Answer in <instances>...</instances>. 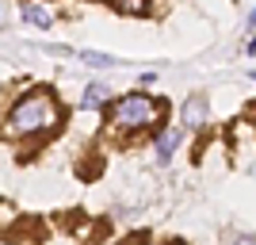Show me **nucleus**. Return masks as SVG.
<instances>
[{
	"instance_id": "nucleus-5",
	"label": "nucleus",
	"mask_w": 256,
	"mask_h": 245,
	"mask_svg": "<svg viewBox=\"0 0 256 245\" xmlns=\"http://www.w3.org/2000/svg\"><path fill=\"white\" fill-rule=\"evenodd\" d=\"M206 123H210V104H206L203 92H192L180 107V127L184 130H206Z\"/></svg>"
},
{
	"instance_id": "nucleus-1",
	"label": "nucleus",
	"mask_w": 256,
	"mask_h": 245,
	"mask_svg": "<svg viewBox=\"0 0 256 245\" xmlns=\"http://www.w3.org/2000/svg\"><path fill=\"white\" fill-rule=\"evenodd\" d=\"M69 123L58 88L50 85H27L8 100V107L0 111V142L23 149H38L50 138H58Z\"/></svg>"
},
{
	"instance_id": "nucleus-18",
	"label": "nucleus",
	"mask_w": 256,
	"mask_h": 245,
	"mask_svg": "<svg viewBox=\"0 0 256 245\" xmlns=\"http://www.w3.org/2000/svg\"><path fill=\"white\" fill-rule=\"evenodd\" d=\"M172 245H180V241H172Z\"/></svg>"
},
{
	"instance_id": "nucleus-9",
	"label": "nucleus",
	"mask_w": 256,
	"mask_h": 245,
	"mask_svg": "<svg viewBox=\"0 0 256 245\" xmlns=\"http://www.w3.org/2000/svg\"><path fill=\"white\" fill-rule=\"evenodd\" d=\"M76 62H84L88 69H115L118 58L115 54H104V50H76Z\"/></svg>"
},
{
	"instance_id": "nucleus-6",
	"label": "nucleus",
	"mask_w": 256,
	"mask_h": 245,
	"mask_svg": "<svg viewBox=\"0 0 256 245\" xmlns=\"http://www.w3.org/2000/svg\"><path fill=\"white\" fill-rule=\"evenodd\" d=\"M111 100H115V92H111L104 81H88L84 92H80V107H84V111H100V115L107 111V104H111Z\"/></svg>"
},
{
	"instance_id": "nucleus-14",
	"label": "nucleus",
	"mask_w": 256,
	"mask_h": 245,
	"mask_svg": "<svg viewBox=\"0 0 256 245\" xmlns=\"http://www.w3.org/2000/svg\"><path fill=\"white\" fill-rule=\"evenodd\" d=\"M248 58H256V35L248 39Z\"/></svg>"
},
{
	"instance_id": "nucleus-3",
	"label": "nucleus",
	"mask_w": 256,
	"mask_h": 245,
	"mask_svg": "<svg viewBox=\"0 0 256 245\" xmlns=\"http://www.w3.org/2000/svg\"><path fill=\"white\" fill-rule=\"evenodd\" d=\"M34 245H96V237H92V222H46Z\"/></svg>"
},
{
	"instance_id": "nucleus-13",
	"label": "nucleus",
	"mask_w": 256,
	"mask_h": 245,
	"mask_svg": "<svg viewBox=\"0 0 256 245\" xmlns=\"http://www.w3.org/2000/svg\"><path fill=\"white\" fill-rule=\"evenodd\" d=\"M245 31H256V8L248 12V16H245Z\"/></svg>"
},
{
	"instance_id": "nucleus-17",
	"label": "nucleus",
	"mask_w": 256,
	"mask_h": 245,
	"mask_svg": "<svg viewBox=\"0 0 256 245\" xmlns=\"http://www.w3.org/2000/svg\"><path fill=\"white\" fill-rule=\"evenodd\" d=\"M252 127H256V119H252Z\"/></svg>"
},
{
	"instance_id": "nucleus-15",
	"label": "nucleus",
	"mask_w": 256,
	"mask_h": 245,
	"mask_svg": "<svg viewBox=\"0 0 256 245\" xmlns=\"http://www.w3.org/2000/svg\"><path fill=\"white\" fill-rule=\"evenodd\" d=\"M96 245H130V241H96Z\"/></svg>"
},
{
	"instance_id": "nucleus-7",
	"label": "nucleus",
	"mask_w": 256,
	"mask_h": 245,
	"mask_svg": "<svg viewBox=\"0 0 256 245\" xmlns=\"http://www.w3.org/2000/svg\"><path fill=\"white\" fill-rule=\"evenodd\" d=\"M20 20L31 23V27H38V31H50L54 27V12L46 8V4H38V0H20Z\"/></svg>"
},
{
	"instance_id": "nucleus-8",
	"label": "nucleus",
	"mask_w": 256,
	"mask_h": 245,
	"mask_svg": "<svg viewBox=\"0 0 256 245\" xmlns=\"http://www.w3.org/2000/svg\"><path fill=\"white\" fill-rule=\"evenodd\" d=\"M118 16H130V20H146L153 16V0H107Z\"/></svg>"
},
{
	"instance_id": "nucleus-10",
	"label": "nucleus",
	"mask_w": 256,
	"mask_h": 245,
	"mask_svg": "<svg viewBox=\"0 0 256 245\" xmlns=\"http://www.w3.org/2000/svg\"><path fill=\"white\" fill-rule=\"evenodd\" d=\"M153 81H157V73H153V69H146V73H138V88H150Z\"/></svg>"
},
{
	"instance_id": "nucleus-4",
	"label": "nucleus",
	"mask_w": 256,
	"mask_h": 245,
	"mask_svg": "<svg viewBox=\"0 0 256 245\" xmlns=\"http://www.w3.org/2000/svg\"><path fill=\"white\" fill-rule=\"evenodd\" d=\"M184 138H188V130H184L180 123H164V127L153 130L150 142H153V157H157V165H168V161L180 153Z\"/></svg>"
},
{
	"instance_id": "nucleus-12",
	"label": "nucleus",
	"mask_w": 256,
	"mask_h": 245,
	"mask_svg": "<svg viewBox=\"0 0 256 245\" xmlns=\"http://www.w3.org/2000/svg\"><path fill=\"white\" fill-rule=\"evenodd\" d=\"M234 245H256V234H241V237H234Z\"/></svg>"
},
{
	"instance_id": "nucleus-11",
	"label": "nucleus",
	"mask_w": 256,
	"mask_h": 245,
	"mask_svg": "<svg viewBox=\"0 0 256 245\" xmlns=\"http://www.w3.org/2000/svg\"><path fill=\"white\" fill-rule=\"evenodd\" d=\"M0 245H34V241H23V237H12V234L0 230Z\"/></svg>"
},
{
	"instance_id": "nucleus-2",
	"label": "nucleus",
	"mask_w": 256,
	"mask_h": 245,
	"mask_svg": "<svg viewBox=\"0 0 256 245\" xmlns=\"http://www.w3.org/2000/svg\"><path fill=\"white\" fill-rule=\"evenodd\" d=\"M164 123H168V100L153 96V92L115 96L104 111V130L118 142H130V138H138V134H153Z\"/></svg>"
},
{
	"instance_id": "nucleus-16",
	"label": "nucleus",
	"mask_w": 256,
	"mask_h": 245,
	"mask_svg": "<svg viewBox=\"0 0 256 245\" xmlns=\"http://www.w3.org/2000/svg\"><path fill=\"white\" fill-rule=\"evenodd\" d=\"M130 245H153V241H146V237H138V241H130Z\"/></svg>"
}]
</instances>
